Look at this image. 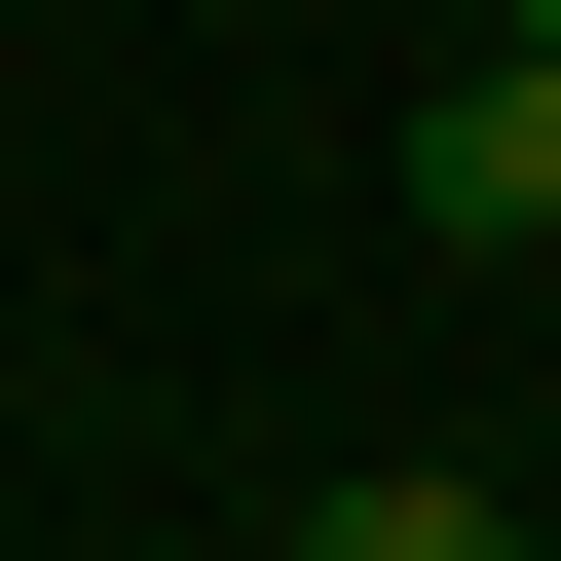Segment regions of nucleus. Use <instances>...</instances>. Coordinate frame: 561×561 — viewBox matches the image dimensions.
<instances>
[{
  "mask_svg": "<svg viewBox=\"0 0 561 561\" xmlns=\"http://www.w3.org/2000/svg\"><path fill=\"white\" fill-rule=\"evenodd\" d=\"M412 225H449V262H561V38H486V76L412 113Z\"/></svg>",
  "mask_w": 561,
  "mask_h": 561,
  "instance_id": "obj_1",
  "label": "nucleus"
},
{
  "mask_svg": "<svg viewBox=\"0 0 561 561\" xmlns=\"http://www.w3.org/2000/svg\"><path fill=\"white\" fill-rule=\"evenodd\" d=\"M524 561H561V524H524Z\"/></svg>",
  "mask_w": 561,
  "mask_h": 561,
  "instance_id": "obj_4",
  "label": "nucleus"
},
{
  "mask_svg": "<svg viewBox=\"0 0 561 561\" xmlns=\"http://www.w3.org/2000/svg\"><path fill=\"white\" fill-rule=\"evenodd\" d=\"M486 38H561V0H486Z\"/></svg>",
  "mask_w": 561,
  "mask_h": 561,
  "instance_id": "obj_3",
  "label": "nucleus"
},
{
  "mask_svg": "<svg viewBox=\"0 0 561 561\" xmlns=\"http://www.w3.org/2000/svg\"><path fill=\"white\" fill-rule=\"evenodd\" d=\"M300 561H524V524H486V486H412V449H375V486H337V524H300Z\"/></svg>",
  "mask_w": 561,
  "mask_h": 561,
  "instance_id": "obj_2",
  "label": "nucleus"
}]
</instances>
